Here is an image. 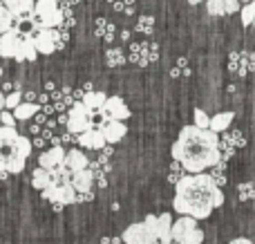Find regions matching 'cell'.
<instances>
[{
	"instance_id": "74e56055",
	"label": "cell",
	"mask_w": 255,
	"mask_h": 244,
	"mask_svg": "<svg viewBox=\"0 0 255 244\" xmlns=\"http://www.w3.org/2000/svg\"><path fill=\"white\" fill-rule=\"evenodd\" d=\"M29 132H31V134H38V132H43V130H40V125H38V123H34V125L29 128Z\"/></svg>"
},
{
	"instance_id": "7bdbcfd3",
	"label": "cell",
	"mask_w": 255,
	"mask_h": 244,
	"mask_svg": "<svg viewBox=\"0 0 255 244\" xmlns=\"http://www.w3.org/2000/svg\"><path fill=\"white\" fill-rule=\"evenodd\" d=\"M2 74H4V70H2V67H0V79H2Z\"/></svg>"
},
{
	"instance_id": "ee69618b",
	"label": "cell",
	"mask_w": 255,
	"mask_h": 244,
	"mask_svg": "<svg viewBox=\"0 0 255 244\" xmlns=\"http://www.w3.org/2000/svg\"><path fill=\"white\" fill-rule=\"evenodd\" d=\"M240 2H251V0H240Z\"/></svg>"
},
{
	"instance_id": "6da1fadb",
	"label": "cell",
	"mask_w": 255,
	"mask_h": 244,
	"mask_svg": "<svg viewBox=\"0 0 255 244\" xmlns=\"http://www.w3.org/2000/svg\"><path fill=\"white\" fill-rule=\"evenodd\" d=\"M170 155L175 161H179L186 173H204L206 168H213L222 161L220 134L195 123L184 125L172 143Z\"/></svg>"
},
{
	"instance_id": "5b68a950",
	"label": "cell",
	"mask_w": 255,
	"mask_h": 244,
	"mask_svg": "<svg viewBox=\"0 0 255 244\" xmlns=\"http://www.w3.org/2000/svg\"><path fill=\"white\" fill-rule=\"evenodd\" d=\"M38 18L43 27H58L63 22V9L58 7V0H36L31 20Z\"/></svg>"
},
{
	"instance_id": "52a82bcc",
	"label": "cell",
	"mask_w": 255,
	"mask_h": 244,
	"mask_svg": "<svg viewBox=\"0 0 255 244\" xmlns=\"http://www.w3.org/2000/svg\"><path fill=\"white\" fill-rule=\"evenodd\" d=\"M34 36V45H36V52L38 54H54L56 49L65 47V43H63L61 34H58L56 27H45V29H40L38 34H31Z\"/></svg>"
},
{
	"instance_id": "e0dca14e",
	"label": "cell",
	"mask_w": 255,
	"mask_h": 244,
	"mask_svg": "<svg viewBox=\"0 0 255 244\" xmlns=\"http://www.w3.org/2000/svg\"><path fill=\"white\" fill-rule=\"evenodd\" d=\"M70 184L74 186L76 193H88V191H92V186H94V175H92V170H90V168H81V170H76V173H72Z\"/></svg>"
},
{
	"instance_id": "836d02e7",
	"label": "cell",
	"mask_w": 255,
	"mask_h": 244,
	"mask_svg": "<svg viewBox=\"0 0 255 244\" xmlns=\"http://www.w3.org/2000/svg\"><path fill=\"white\" fill-rule=\"evenodd\" d=\"M0 123L2 125H16V117H13V112L7 110V108H2V112H0Z\"/></svg>"
},
{
	"instance_id": "ffe728a7",
	"label": "cell",
	"mask_w": 255,
	"mask_h": 244,
	"mask_svg": "<svg viewBox=\"0 0 255 244\" xmlns=\"http://www.w3.org/2000/svg\"><path fill=\"white\" fill-rule=\"evenodd\" d=\"M38 110H40V106L36 101H22V103H18L11 112H13V117H16V121H27V119H31Z\"/></svg>"
},
{
	"instance_id": "e575fe53",
	"label": "cell",
	"mask_w": 255,
	"mask_h": 244,
	"mask_svg": "<svg viewBox=\"0 0 255 244\" xmlns=\"http://www.w3.org/2000/svg\"><path fill=\"white\" fill-rule=\"evenodd\" d=\"M226 13H238L240 11V0H224Z\"/></svg>"
},
{
	"instance_id": "4316f807",
	"label": "cell",
	"mask_w": 255,
	"mask_h": 244,
	"mask_svg": "<svg viewBox=\"0 0 255 244\" xmlns=\"http://www.w3.org/2000/svg\"><path fill=\"white\" fill-rule=\"evenodd\" d=\"M240 16H242V25H251L255 18V0L244 2V7H240Z\"/></svg>"
},
{
	"instance_id": "f6af8a7d",
	"label": "cell",
	"mask_w": 255,
	"mask_h": 244,
	"mask_svg": "<svg viewBox=\"0 0 255 244\" xmlns=\"http://www.w3.org/2000/svg\"><path fill=\"white\" fill-rule=\"evenodd\" d=\"M251 25H253V27H255V18H253V22H251Z\"/></svg>"
},
{
	"instance_id": "bcb514c9",
	"label": "cell",
	"mask_w": 255,
	"mask_h": 244,
	"mask_svg": "<svg viewBox=\"0 0 255 244\" xmlns=\"http://www.w3.org/2000/svg\"><path fill=\"white\" fill-rule=\"evenodd\" d=\"M58 2H63V0H58Z\"/></svg>"
},
{
	"instance_id": "603a6c76",
	"label": "cell",
	"mask_w": 255,
	"mask_h": 244,
	"mask_svg": "<svg viewBox=\"0 0 255 244\" xmlns=\"http://www.w3.org/2000/svg\"><path fill=\"white\" fill-rule=\"evenodd\" d=\"M94 31H97V36L101 40H106V43H112V38H115V25H112L110 20H106V18H99Z\"/></svg>"
},
{
	"instance_id": "ab89813d",
	"label": "cell",
	"mask_w": 255,
	"mask_h": 244,
	"mask_svg": "<svg viewBox=\"0 0 255 244\" xmlns=\"http://www.w3.org/2000/svg\"><path fill=\"white\" fill-rule=\"evenodd\" d=\"M2 108H4V94H2V90H0V112H2Z\"/></svg>"
},
{
	"instance_id": "9c48e42d",
	"label": "cell",
	"mask_w": 255,
	"mask_h": 244,
	"mask_svg": "<svg viewBox=\"0 0 255 244\" xmlns=\"http://www.w3.org/2000/svg\"><path fill=\"white\" fill-rule=\"evenodd\" d=\"M121 240H124L126 244H161L159 238H157V233H154L145 222L130 224V227L124 231Z\"/></svg>"
},
{
	"instance_id": "1f68e13d",
	"label": "cell",
	"mask_w": 255,
	"mask_h": 244,
	"mask_svg": "<svg viewBox=\"0 0 255 244\" xmlns=\"http://www.w3.org/2000/svg\"><path fill=\"white\" fill-rule=\"evenodd\" d=\"M238 193H240V200H244V202L255 200V186L253 184H240Z\"/></svg>"
},
{
	"instance_id": "9a60e30c",
	"label": "cell",
	"mask_w": 255,
	"mask_h": 244,
	"mask_svg": "<svg viewBox=\"0 0 255 244\" xmlns=\"http://www.w3.org/2000/svg\"><path fill=\"white\" fill-rule=\"evenodd\" d=\"M101 132H103V137H106V143H119L121 139L126 137L128 128H126L124 121H119V119H108L106 123L101 125Z\"/></svg>"
},
{
	"instance_id": "d6986e66",
	"label": "cell",
	"mask_w": 255,
	"mask_h": 244,
	"mask_svg": "<svg viewBox=\"0 0 255 244\" xmlns=\"http://www.w3.org/2000/svg\"><path fill=\"white\" fill-rule=\"evenodd\" d=\"M233 119H235V112H220V115H215V117H211V125L208 128L213 130V132H226L229 130V125L233 123Z\"/></svg>"
},
{
	"instance_id": "4fadbf2b",
	"label": "cell",
	"mask_w": 255,
	"mask_h": 244,
	"mask_svg": "<svg viewBox=\"0 0 255 244\" xmlns=\"http://www.w3.org/2000/svg\"><path fill=\"white\" fill-rule=\"evenodd\" d=\"M2 4L13 13L16 22H31V13H34V0H2Z\"/></svg>"
},
{
	"instance_id": "d590c367",
	"label": "cell",
	"mask_w": 255,
	"mask_h": 244,
	"mask_svg": "<svg viewBox=\"0 0 255 244\" xmlns=\"http://www.w3.org/2000/svg\"><path fill=\"white\" fill-rule=\"evenodd\" d=\"M36 97L38 94H34V92H22V101H36Z\"/></svg>"
},
{
	"instance_id": "f1b7e54d",
	"label": "cell",
	"mask_w": 255,
	"mask_h": 244,
	"mask_svg": "<svg viewBox=\"0 0 255 244\" xmlns=\"http://www.w3.org/2000/svg\"><path fill=\"white\" fill-rule=\"evenodd\" d=\"M18 103H22V92L18 88L11 90L9 94H4V108H7V110H13Z\"/></svg>"
},
{
	"instance_id": "ba28073f",
	"label": "cell",
	"mask_w": 255,
	"mask_h": 244,
	"mask_svg": "<svg viewBox=\"0 0 255 244\" xmlns=\"http://www.w3.org/2000/svg\"><path fill=\"white\" fill-rule=\"evenodd\" d=\"M40 193H43V200L52 202V204H58V206L76 204V191L72 184H49Z\"/></svg>"
},
{
	"instance_id": "f546056e",
	"label": "cell",
	"mask_w": 255,
	"mask_h": 244,
	"mask_svg": "<svg viewBox=\"0 0 255 244\" xmlns=\"http://www.w3.org/2000/svg\"><path fill=\"white\" fill-rule=\"evenodd\" d=\"M152 27H154L152 16H141L139 22H136V31H141V34H152Z\"/></svg>"
},
{
	"instance_id": "44dd1931",
	"label": "cell",
	"mask_w": 255,
	"mask_h": 244,
	"mask_svg": "<svg viewBox=\"0 0 255 244\" xmlns=\"http://www.w3.org/2000/svg\"><path fill=\"white\" fill-rule=\"evenodd\" d=\"M36 45H34V36L31 34H22V45H20V54L16 61H36Z\"/></svg>"
},
{
	"instance_id": "7a4b0ae2",
	"label": "cell",
	"mask_w": 255,
	"mask_h": 244,
	"mask_svg": "<svg viewBox=\"0 0 255 244\" xmlns=\"http://www.w3.org/2000/svg\"><path fill=\"white\" fill-rule=\"evenodd\" d=\"M224 204L222 186L208 173H188L181 175L175 184V200L172 206L179 215H190L195 220H206L215 209Z\"/></svg>"
},
{
	"instance_id": "60d3db41",
	"label": "cell",
	"mask_w": 255,
	"mask_h": 244,
	"mask_svg": "<svg viewBox=\"0 0 255 244\" xmlns=\"http://www.w3.org/2000/svg\"><path fill=\"white\" fill-rule=\"evenodd\" d=\"M130 38V31H121V40H128Z\"/></svg>"
},
{
	"instance_id": "ac0fdd59",
	"label": "cell",
	"mask_w": 255,
	"mask_h": 244,
	"mask_svg": "<svg viewBox=\"0 0 255 244\" xmlns=\"http://www.w3.org/2000/svg\"><path fill=\"white\" fill-rule=\"evenodd\" d=\"M63 166H65V168H70V173H76V170H81V168H88L90 161H88V157H85L81 150H65Z\"/></svg>"
},
{
	"instance_id": "7c38bea8",
	"label": "cell",
	"mask_w": 255,
	"mask_h": 244,
	"mask_svg": "<svg viewBox=\"0 0 255 244\" xmlns=\"http://www.w3.org/2000/svg\"><path fill=\"white\" fill-rule=\"evenodd\" d=\"M154 233H157L159 242L161 244H172V238H170V227H172V218L170 213H161V215H148L143 220Z\"/></svg>"
},
{
	"instance_id": "b9f144b4",
	"label": "cell",
	"mask_w": 255,
	"mask_h": 244,
	"mask_svg": "<svg viewBox=\"0 0 255 244\" xmlns=\"http://www.w3.org/2000/svg\"><path fill=\"white\" fill-rule=\"evenodd\" d=\"M190 4H199V2H204V0H188Z\"/></svg>"
},
{
	"instance_id": "484cf974",
	"label": "cell",
	"mask_w": 255,
	"mask_h": 244,
	"mask_svg": "<svg viewBox=\"0 0 255 244\" xmlns=\"http://www.w3.org/2000/svg\"><path fill=\"white\" fill-rule=\"evenodd\" d=\"M13 20H16V18H13V13L9 11L7 7H4L2 2H0V34H4V31H9L13 27Z\"/></svg>"
},
{
	"instance_id": "f35d334b",
	"label": "cell",
	"mask_w": 255,
	"mask_h": 244,
	"mask_svg": "<svg viewBox=\"0 0 255 244\" xmlns=\"http://www.w3.org/2000/svg\"><path fill=\"white\" fill-rule=\"evenodd\" d=\"M45 90H47V92H54V90H56V85L49 81V83H45Z\"/></svg>"
},
{
	"instance_id": "4dcf8cb0",
	"label": "cell",
	"mask_w": 255,
	"mask_h": 244,
	"mask_svg": "<svg viewBox=\"0 0 255 244\" xmlns=\"http://www.w3.org/2000/svg\"><path fill=\"white\" fill-rule=\"evenodd\" d=\"M184 173H186V170L181 168V164H179V161H175V159H172V164H170V173H168V179H170L172 184H177V182H179V179H181V175H184Z\"/></svg>"
},
{
	"instance_id": "d4e9b609",
	"label": "cell",
	"mask_w": 255,
	"mask_h": 244,
	"mask_svg": "<svg viewBox=\"0 0 255 244\" xmlns=\"http://www.w3.org/2000/svg\"><path fill=\"white\" fill-rule=\"evenodd\" d=\"M106 63L110 67H119V65H124L126 63V56H124V49H119V47H110L106 52Z\"/></svg>"
},
{
	"instance_id": "2e32d148",
	"label": "cell",
	"mask_w": 255,
	"mask_h": 244,
	"mask_svg": "<svg viewBox=\"0 0 255 244\" xmlns=\"http://www.w3.org/2000/svg\"><path fill=\"white\" fill-rule=\"evenodd\" d=\"M63 159H65V148L63 146H52L49 150H45L43 155L38 157V166L40 168H56L58 164H63Z\"/></svg>"
},
{
	"instance_id": "7402d4cb",
	"label": "cell",
	"mask_w": 255,
	"mask_h": 244,
	"mask_svg": "<svg viewBox=\"0 0 255 244\" xmlns=\"http://www.w3.org/2000/svg\"><path fill=\"white\" fill-rule=\"evenodd\" d=\"M106 99H108V94L106 92H97V90H90V92H85L83 94V99L81 101L85 103V108H90V110H99V108L106 103Z\"/></svg>"
},
{
	"instance_id": "3957f363",
	"label": "cell",
	"mask_w": 255,
	"mask_h": 244,
	"mask_svg": "<svg viewBox=\"0 0 255 244\" xmlns=\"http://www.w3.org/2000/svg\"><path fill=\"white\" fill-rule=\"evenodd\" d=\"M31 155V141L18 134L16 125L0 123V173H22L27 157Z\"/></svg>"
},
{
	"instance_id": "8992f818",
	"label": "cell",
	"mask_w": 255,
	"mask_h": 244,
	"mask_svg": "<svg viewBox=\"0 0 255 244\" xmlns=\"http://www.w3.org/2000/svg\"><path fill=\"white\" fill-rule=\"evenodd\" d=\"M67 132L72 134H81L83 130L92 128V110L90 108H85L83 101H76L74 106L70 108V112H67Z\"/></svg>"
},
{
	"instance_id": "83f0119b",
	"label": "cell",
	"mask_w": 255,
	"mask_h": 244,
	"mask_svg": "<svg viewBox=\"0 0 255 244\" xmlns=\"http://www.w3.org/2000/svg\"><path fill=\"white\" fill-rule=\"evenodd\" d=\"M206 11L211 16H226L224 0H206Z\"/></svg>"
},
{
	"instance_id": "5bb4252c",
	"label": "cell",
	"mask_w": 255,
	"mask_h": 244,
	"mask_svg": "<svg viewBox=\"0 0 255 244\" xmlns=\"http://www.w3.org/2000/svg\"><path fill=\"white\" fill-rule=\"evenodd\" d=\"M76 141H79V146L90 148V150H101L106 146V137H103L101 128H94V125L83 130L81 134H76Z\"/></svg>"
},
{
	"instance_id": "8fae6325",
	"label": "cell",
	"mask_w": 255,
	"mask_h": 244,
	"mask_svg": "<svg viewBox=\"0 0 255 244\" xmlns=\"http://www.w3.org/2000/svg\"><path fill=\"white\" fill-rule=\"evenodd\" d=\"M103 119H119V121H126L130 119V108L126 106V101L121 97H108L106 103L99 108Z\"/></svg>"
},
{
	"instance_id": "30bf717a",
	"label": "cell",
	"mask_w": 255,
	"mask_h": 244,
	"mask_svg": "<svg viewBox=\"0 0 255 244\" xmlns=\"http://www.w3.org/2000/svg\"><path fill=\"white\" fill-rule=\"evenodd\" d=\"M22 45V31L18 25H13L9 31L0 34V56L2 58H18Z\"/></svg>"
},
{
	"instance_id": "cb8c5ba5",
	"label": "cell",
	"mask_w": 255,
	"mask_h": 244,
	"mask_svg": "<svg viewBox=\"0 0 255 244\" xmlns=\"http://www.w3.org/2000/svg\"><path fill=\"white\" fill-rule=\"evenodd\" d=\"M52 184V177H49V170L47 168H34V175H31V186L36 191H43L45 186Z\"/></svg>"
},
{
	"instance_id": "8d00e7d4",
	"label": "cell",
	"mask_w": 255,
	"mask_h": 244,
	"mask_svg": "<svg viewBox=\"0 0 255 244\" xmlns=\"http://www.w3.org/2000/svg\"><path fill=\"white\" fill-rule=\"evenodd\" d=\"M229 244H253L249 238H235V240H231Z\"/></svg>"
},
{
	"instance_id": "d6a6232c",
	"label": "cell",
	"mask_w": 255,
	"mask_h": 244,
	"mask_svg": "<svg viewBox=\"0 0 255 244\" xmlns=\"http://www.w3.org/2000/svg\"><path fill=\"white\" fill-rule=\"evenodd\" d=\"M195 125H199V128H208L211 125V117L204 110H199V108L195 110Z\"/></svg>"
},
{
	"instance_id": "277c9868",
	"label": "cell",
	"mask_w": 255,
	"mask_h": 244,
	"mask_svg": "<svg viewBox=\"0 0 255 244\" xmlns=\"http://www.w3.org/2000/svg\"><path fill=\"white\" fill-rule=\"evenodd\" d=\"M170 238L172 244H202L204 233L197 229V220L190 215H181L177 222L170 227Z\"/></svg>"
}]
</instances>
